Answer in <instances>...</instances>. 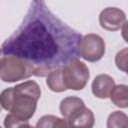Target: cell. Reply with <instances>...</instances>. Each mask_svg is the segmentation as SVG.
Segmentation results:
<instances>
[{"label": "cell", "mask_w": 128, "mask_h": 128, "mask_svg": "<svg viewBox=\"0 0 128 128\" xmlns=\"http://www.w3.org/2000/svg\"><path fill=\"white\" fill-rule=\"evenodd\" d=\"M68 126L73 127H84V128H91L94 125L95 118L93 112L88 109L86 106L82 107L78 110L75 114H73L68 120Z\"/></svg>", "instance_id": "ba28073f"}, {"label": "cell", "mask_w": 128, "mask_h": 128, "mask_svg": "<svg viewBox=\"0 0 128 128\" xmlns=\"http://www.w3.org/2000/svg\"><path fill=\"white\" fill-rule=\"evenodd\" d=\"M34 75V66L28 61L12 55H5L0 63V79L3 82H16Z\"/></svg>", "instance_id": "3957f363"}, {"label": "cell", "mask_w": 128, "mask_h": 128, "mask_svg": "<svg viewBox=\"0 0 128 128\" xmlns=\"http://www.w3.org/2000/svg\"><path fill=\"white\" fill-rule=\"evenodd\" d=\"M115 63L118 69L122 70L123 72H126V66H127V48H124L123 50L119 51L116 54L115 57Z\"/></svg>", "instance_id": "9a60e30c"}, {"label": "cell", "mask_w": 128, "mask_h": 128, "mask_svg": "<svg viewBox=\"0 0 128 128\" xmlns=\"http://www.w3.org/2000/svg\"><path fill=\"white\" fill-rule=\"evenodd\" d=\"M46 84H47L48 88L53 92H63V91L67 90V88L64 84V81H63L62 66L52 69L47 74Z\"/></svg>", "instance_id": "30bf717a"}, {"label": "cell", "mask_w": 128, "mask_h": 128, "mask_svg": "<svg viewBox=\"0 0 128 128\" xmlns=\"http://www.w3.org/2000/svg\"><path fill=\"white\" fill-rule=\"evenodd\" d=\"M4 126L7 127V128H10V127H29L30 124L28 123V121H23V120H20L18 119L17 117H15L13 114L9 113L5 119H4Z\"/></svg>", "instance_id": "5bb4252c"}, {"label": "cell", "mask_w": 128, "mask_h": 128, "mask_svg": "<svg viewBox=\"0 0 128 128\" xmlns=\"http://www.w3.org/2000/svg\"><path fill=\"white\" fill-rule=\"evenodd\" d=\"M112 103L120 108H127L128 106V87L125 84L115 85L109 95Z\"/></svg>", "instance_id": "8fae6325"}, {"label": "cell", "mask_w": 128, "mask_h": 128, "mask_svg": "<svg viewBox=\"0 0 128 128\" xmlns=\"http://www.w3.org/2000/svg\"><path fill=\"white\" fill-rule=\"evenodd\" d=\"M108 128H127L128 127V118L125 113L120 111H114L111 113L107 119Z\"/></svg>", "instance_id": "4fadbf2b"}, {"label": "cell", "mask_w": 128, "mask_h": 128, "mask_svg": "<svg viewBox=\"0 0 128 128\" xmlns=\"http://www.w3.org/2000/svg\"><path fill=\"white\" fill-rule=\"evenodd\" d=\"M62 76L67 89L78 91L86 86L90 73L87 65L75 57L62 65Z\"/></svg>", "instance_id": "277c9868"}, {"label": "cell", "mask_w": 128, "mask_h": 128, "mask_svg": "<svg viewBox=\"0 0 128 128\" xmlns=\"http://www.w3.org/2000/svg\"><path fill=\"white\" fill-rule=\"evenodd\" d=\"M100 26L108 31H117L126 24L125 13L116 7H107L99 15Z\"/></svg>", "instance_id": "8992f818"}, {"label": "cell", "mask_w": 128, "mask_h": 128, "mask_svg": "<svg viewBox=\"0 0 128 128\" xmlns=\"http://www.w3.org/2000/svg\"><path fill=\"white\" fill-rule=\"evenodd\" d=\"M105 54V42L97 34H87L81 37L77 44V55L89 62L99 61Z\"/></svg>", "instance_id": "5b68a950"}, {"label": "cell", "mask_w": 128, "mask_h": 128, "mask_svg": "<svg viewBox=\"0 0 128 128\" xmlns=\"http://www.w3.org/2000/svg\"><path fill=\"white\" fill-rule=\"evenodd\" d=\"M1 110H2V106H1V104H0V112H1Z\"/></svg>", "instance_id": "e0dca14e"}, {"label": "cell", "mask_w": 128, "mask_h": 128, "mask_svg": "<svg viewBox=\"0 0 128 128\" xmlns=\"http://www.w3.org/2000/svg\"><path fill=\"white\" fill-rule=\"evenodd\" d=\"M40 97L39 85L29 80L3 90L0 94V104L18 119L28 121L34 115Z\"/></svg>", "instance_id": "7a4b0ae2"}, {"label": "cell", "mask_w": 128, "mask_h": 128, "mask_svg": "<svg viewBox=\"0 0 128 128\" xmlns=\"http://www.w3.org/2000/svg\"><path fill=\"white\" fill-rule=\"evenodd\" d=\"M4 56H5V54H4V52H3V50H2V47H0V63H1V61H2V59L4 58Z\"/></svg>", "instance_id": "2e32d148"}, {"label": "cell", "mask_w": 128, "mask_h": 128, "mask_svg": "<svg viewBox=\"0 0 128 128\" xmlns=\"http://www.w3.org/2000/svg\"><path fill=\"white\" fill-rule=\"evenodd\" d=\"M84 101L75 96H69L64 98L60 103V113L65 120H68L73 114L84 107Z\"/></svg>", "instance_id": "9c48e42d"}, {"label": "cell", "mask_w": 128, "mask_h": 128, "mask_svg": "<svg viewBox=\"0 0 128 128\" xmlns=\"http://www.w3.org/2000/svg\"><path fill=\"white\" fill-rule=\"evenodd\" d=\"M114 86L115 81L111 76L107 74H99L92 82V92L97 98L106 99L109 97Z\"/></svg>", "instance_id": "52a82bcc"}, {"label": "cell", "mask_w": 128, "mask_h": 128, "mask_svg": "<svg viewBox=\"0 0 128 128\" xmlns=\"http://www.w3.org/2000/svg\"><path fill=\"white\" fill-rule=\"evenodd\" d=\"M36 127L54 128V127H69V126L67 120H65L64 118L62 119L53 115H44L38 120Z\"/></svg>", "instance_id": "7c38bea8"}, {"label": "cell", "mask_w": 128, "mask_h": 128, "mask_svg": "<svg viewBox=\"0 0 128 128\" xmlns=\"http://www.w3.org/2000/svg\"><path fill=\"white\" fill-rule=\"evenodd\" d=\"M81 34L58 19L44 0H34L19 28L2 45L5 55L34 66V76L44 77L77 56Z\"/></svg>", "instance_id": "6da1fadb"}]
</instances>
